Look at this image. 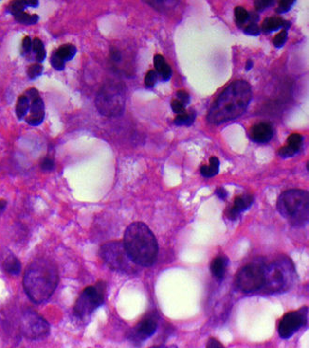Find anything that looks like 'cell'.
Returning a JSON list of instances; mask_svg holds the SVG:
<instances>
[{"instance_id": "obj_13", "label": "cell", "mask_w": 309, "mask_h": 348, "mask_svg": "<svg viewBox=\"0 0 309 348\" xmlns=\"http://www.w3.org/2000/svg\"><path fill=\"white\" fill-rule=\"evenodd\" d=\"M30 100V114L25 118L27 124L31 126L40 125L45 118V105L36 89L30 88L24 93Z\"/></svg>"}, {"instance_id": "obj_30", "label": "cell", "mask_w": 309, "mask_h": 348, "mask_svg": "<svg viewBox=\"0 0 309 348\" xmlns=\"http://www.w3.org/2000/svg\"><path fill=\"white\" fill-rule=\"evenodd\" d=\"M158 73L154 70H149L145 77V85L147 88H153L155 86V84L158 82Z\"/></svg>"}, {"instance_id": "obj_28", "label": "cell", "mask_w": 309, "mask_h": 348, "mask_svg": "<svg viewBox=\"0 0 309 348\" xmlns=\"http://www.w3.org/2000/svg\"><path fill=\"white\" fill-rule=\"evenodd\" d=\"M303 136L298 134V133H293L291 135L289 136L288 140H287V145H290L295 149H298L301 151V148L303 146Z\"/></svg>"}, {"instance_id": "obj_34", "label": "cell", "mask_w": 309, "mask_h": 348, "mask_svg": "<svg viewBox=\"0 0 309 348\" xmlns=\"http://www.w3.org/2000/svg\"><path fill=\"white\" fill-rule=\"evenodd\" d=\"M51 65L55 70L62 71V70H65L66 63L62 59L59 58L57 55L55 54V52H54L52 56H51Z\"/></svg>"}, {"instance_id": "obj_38", "label": "cell", "mask_w": 309, "mask_h": 348, "mask_svg": "<svg viewBox=\"0 0 309 348\" xmlns=\"http://www.w3.org/2000/svg\"><path fill=\"white\" fill-rule=\"evenodd\" d=\"M32 49V40L31 38L26 35L24 36L23 39V44H22V55L24 56L26 54H28L31 52Z\"/></svg>"}, {"instance_id": "obj_44", "label": "cell", "mask_w": 309, "mask_h": 348, "mask_svg": "<svg viewBox=\"0 0 309 348\" xmlns=\"http://www.w3.org/2000/svg\"><path fill=\"white\" fill-rule=\"evenodd\" d=\"M24 7H32V8H36L39 5V2L37 0H24L23 1Z\"/></svg>"}, {"instance_id": "obj_10", "label": "cell", "mask_w": 309, "mask_h": 348, "mask_svg": "<svg viewBox=\"0 0 309 348\" xmlns=\"http://www.w3.org/2000/svg\"><path fill=\"white\" fill-rule=\"evenodd\" d=\"M21 331L29 340H41L50 333V325L38 313L32 310L25 311L21 317Z\"/></svg>"}, {"instance_id": "obj_7", "label": "cell", "mask_w": 309, "mask_h": 348, "mask_svg": "<svg viewBox=\"0 0 309 348\" xmlns=\"http://www.w3.org/2000/svg\"><path fill=\"white\" fill-rule=\"evenodd\" d=\"M99 256L107 266L111 270L133 275L138 272V266L128 255L124 243L121 241H111L104 244L100 250Z\"/></svg>"}, {"instance_id": "obj_25", "label": "cell", "mask_w": 309, "mask_h": 348, "mask_svg": "<svg viewBox=\"0 0 309 348\" xmlns=\"http://www.w3.org/2000/svg\"><path fill=\"white\" fill-rule=\"evenodd\" d=\"M196 113L195 110H192L191 112H185L182 114H179L175 118L174 123L178 126H191L195 122Z\"/></svg>"}, {"instance_id": "obj_32", "label": "cell", "mask_w": 309, "mask_h": 348, "mask_svg": "<svg viewBox=\"0 0 309 348\" xmlns=\"http://www.w3.org/2000/svg\"><path fill=\"white\" fill-rule=\"evenodd\" d=\"M294 3H295L294 0H281L278 2V7L276 8L275 12L286 13L293 7Z\"/></svg>"}, {"instance_id": "obj_36", "label": "cell", "mask_w": 309, "mask_h": 348, "mask_svg": "<svg viewBox=\"0 0 309 348\" xmlns=\"http://www.w3.org/2000/svg\"><path fill=\"white\" fill-rule=\"evenodd\" d=\"M109 57H110V60H111V62H112V64H120L122 61H123V52L119 50V49H117V48H112L111 50H110V55H109Z\"/></svg>"}, {"instance_id": "obj_45", "label": "cell", "mask_w": 309, "mask_h": 348, "mask_svg": "<svg viewBox=\"0 0 309 348\" xmlns=\"http://www.w3.org/2000/svg\"><path fill=\"white\" fill-rule=\"evenodd\" d=\"M149 348H178L177 346L175 345H170V346H166V345H161V346H154Z\"/></svg>"}, {"instance_id": "obj_20", "label": "cell", "mask_w": 309, "mask_h": 348, "mask_svg": "<svg viewBox=\"0 0 309 348\" xmlns=\"http://www.w3.org/2000/svg\"><path fill=\"white\" fill-rule=\"evenodd\" d=\"M59 58L62 59L65 63L75 57L77 53V48L73 44H64L55 51Z\"/></svg>"}, {"instance_id": "obj_11", "label": "cell", "mask_w": 309, "mask_h": 348, "mask_svg": "<svg viewBox=\"0 0 309 348\" xmlns=\"http://www.w3.org/2000/svg\"><path fill=\"white\" fill-rule=\"evenodd\" d=\"M309 308L302 307L296 311L285 313L277 327L278 335L282 339H289L295 334L298 331L308 324Z\"/></svg>"}, {"instance_id": "obj_2", "label": "cell", "mask_w": 309, "mask_h": 348, "mask_svg": "<svg viewBox=\"0 0 309 348\" xmlns=\"http://www.w3.org/2000/svg\"><path fill=\"white\" fill-rule=\"evenodd\" d=\"M59 281L57 268L46 259L32 261L25 270L23 289L35 303L46 302L54 294Z\"/></svg>"}, {"instance_id": "obj_3", "label": "cell", "mask_w": 309, "mask_h": 348, "mask_svg": "<svg viewBox=\"0 0 309 348\" xmlns=\"http://www.w3.org/2000/svg\"><path fill=\"white\" fill-rule=\"evenodd\" d=\"M124 245L138 266L153 265L158 256V243L153 232L143 222H134L126 228Z\"/></svg>"}, {"instance_id": "obj_31", "label": "cell", "mask_w": 309, "mask_h": 348, "mask_svg": "<svg viewBox=\"0 0 309 348\" xmlns=\"http://www.w3.org/2000/svg\"><path fill=\"white\" fill-rule=\"evenodd\" d=\"M287 38H288V31L286 30H281L277 35H275L273 39V44L275 48L279 49L285 45L286 43Z\"/></svg>"}, {"instance_id": "obj_39", "label": "cell", "mask_w": 309, "mask_h": 348, "mask_svg": "<svg viewBox=\"0 0 309 348\" xmlns=\"http://www.w3.org/2000/svg\"><path fill=\"white\" fill-rule=\"evenodd\" d=\"M177 97H178L177 100H179L181 103H182L185 106L190 104V100H191L190 94L183 90H179L177 92Z\"/></svg>"}, {"instance_id": "obj_12", "label": "cell", "mask_w": 309, "mask_h": 348, "mask_svg": "<svg viewBox=\"0 0 309 348\" xmlns=\"http://www.w3.org/2000/svg\"><path fill=\"white\" fill-rule=\"evenodd\" d=\"M158 328V316L154 313L147 314L135 326L130 333L129 340L136 346H139L152 336Z\"/></svg>"}, {"instance_id": "obj_8", "label": "cell", "mask_w": 309, "mask_h": 348, "mask_svg": "<svg viewBox=\"0 0 309 348\" xmlns=\"http://www.w3.org/2000/svg\"><path fill=\"white\" fill-rule=\"evenodd\" d=\"M105 302V285L98 283L97 286H90L82 291L77 300L74 313L76 316L82 318L89 315Z\"/></svg>"}, {"instance_id": "obj_46", "label": "cell", "mask_w": 309, "mask_h": 348, "mask_svg": "<svg viewBox=\"0 0 309 348\" xmlns=\"http://www.w3.org/2000/svg\"><path fill=\"white\" fill-rule=\"evenodd\" d=\"M7 207V201L4 199L0 200V212H2Z\"/></svg>"}, {"instance_id": "obj_21", "label": "cell", "mask_w": 309, "mask_h": 348, "mask_svg": "<svg viewBox=\"0 0 309 348\" xmlns=\"http://www.w3.org/2000/svg\"><path fill=\"white\" fill-rule=\"evenodd\" d=\"M219 171V161L217 157L212 156L209 159V165H202L200 173L205 177H213Z\"/></svg>"}, {"instance_id": "obj_33", "label": "cell", "mask_w": 309, "mask_h": 348, "mask_svg": "<svg viewBox=\"0 0 309 348\" xmlns=\"http://www.w3.org/2000/svg\"><path fill=\"white\" fill-rule=\"evenodd\" d=\"M274 3V0H256L254 1V6L257 12H261L269 7H272Z\"/></svg>"}, {"instance_id": "obj_35", "label": "cell", "mask_w": 309, "mask_h": 348, "mask_svg": "<svg viewBox=\"0 0 309 348\" xmlns=\"http://www.w3.org/2000/svg\"><path fill=\"white\" fill-rule=\"evenodd\" d=\"M246 35H259L261 34V27L257 23H249L243 29Z\"/></svg>"}, {"instance_id": "obj_15", "label": "cell", "mask_w": 309, "mask_h": 348, "mask_svg": "<svg viewBox=\"0 0 309 348\" xmlns=\"http://www.w3.org/2000/svg\"><path fill=\"white\" fill-rule=\"evenodd\" d=\"M254 197L252 194H242L235 198L234 204L226 211V217L231 221H236L241 213L248 210L252 207Z\"/></svg>"}, {"instance_id": "obj_9", "label": "cell", "mask_w": 309, "mask_h": 348, "mask_svg": "<svg viewBox=\"0 0 309 348\" xmlns=\"http://www.w3.org/2000/svg\"><path fill=\"white\" fill-rule=\"evenodd\" d=\"M264 283L263 267L258 263H250L242 267L236 277V285L238 290L252 293L262 290Z\"/></svg>"}, {"instance_id": "obj_29", "label": "cell", "mask_w": 309, "mask_h": 348, "mask_svg": "<svg viewBox=\"0 0 309 348\" xmlns=\"http://www.w3.org/2000/svg\"><path fill=\"white\" fill-rule=\"evenodd\" d=\"M43 72V66L41 64H33L27 70V76L30 80H36L39 76L42 75Z\"/></svg>"}, {"instance_id": "obj_19", "label": "cell", "mask_w": 309, "mask_h": 348, "mask_svg": "<svg viewBox=\"0 0 309 348\" xmlns=\"http://www.w3.org/2000/svg\"><path fill=\"white\" fill-rule=\"evenodd\" d=\"M3 267L7 271V273L17 276L20 274L22 270V265L20 261L12 254H9L6 256V258L3 261Z\"/></svg>"}, {"instance_id": "obj_18", "label": "cell", "mask_w": 309, "mask_h": 348, "mask_svg": "<svg viewBox=\"0 0 309 348\" xmlns=\"http://www.w3.org/2000/svg\"><path fill=\"white\" fill-rule=\"evenodd\" d=\"M154 62V68L155 71L158 73V75L162 78L164 82H167L170 80L172 77V69L170 66L165 62L163 55L156 54L153 59Z\"/></svg>"}, {"instance_id": "obj_26", "label": "cell", "mask_w": 309, "mask_h": 348, "mask_svg": "<svg viewBox=\"0 0 309 348\" xmlns=\"http://www.w3.org/2000/svg\"><path fill=\"white\" fill-rule=\"evenodd\" d=\"M235 18H236V23L238 27H243V25L248 22L249 19V12L244 9L243 7H236L235 9Z\"/></svg>"}, {"instance_id": "obj_40", "label": "cell", "mask_w": 309, "mask_h": 348, "mask_svg": "<svg viewBox=\"0 0 309 348\" xmlns=\"http://www.w3.org/2000/svg\"><path fill=\"white\" fill-rule=\"evenodd\" d=\"M40 167L43 171H52L55 167V162L53 159H51L50 157H46L42 160Z\"/></svg>"}, {"instance_id": "obj_47", "label": "cell", "mask_w": 309, "mask_h": 348, "mask_svg": "<svg viewBox=\"0 0 309 348\" xmlns=\"http://www.w3.org/2000/svg\"><path fill=\"white\" fill-rule=\"evenodd\" d=\"M252 67H253V62H252V60H248L247 63H246L245 70H246V71H250V70H252Z\"/></svg>"}, {"instance_id": "obj_48", "label": "cell", "mask_w": 309, "mask_h": 348, "mask_svg": "<svg viewBox=\"0 0 309 348\" xmlns=\"http://www.w3.org/2000/svg\"><path fill=\"white\" fill-rule=\"evenodd\" d=\"M307 169H308V170H309V162H308V163H307Z\"/></svg>"}, {"instance_id": "obj_27", "label": "cell", "mask_w": 309, "mask_h": 348, "mask_svg": "<svg viewBox=\"0 0 309 348\" xmlns=\"http://www.w3.org/2000/svg\"><path fill=\"white\" fill-rule=\"evenodd\" d=\"M299 151L300 150L295 149L290 145H285L278 150L277 155L279 157H281L282 159H288V158H291V157L295 156Z\"/></svg>"}, {"instance_id": "obj_1", "label": "cell", "mask_w": 309, "mask_h": 348, "mask_svg": "<svg viewBox=\"0 0 309 348\" xmlns=\"http://www.w3.org/2000/svg\"><path fill=\"white\" fill-rule=\"evenodd\" d=\"M252 99L251 84L238 80L219 94L207 113V122L219 125L243 115Z\"/></svg>"}, {"instance_id": "obj_16", "label": "cell", "mask_w": 309, "mask_h": 348, "mask_svg": "<svg viewBox=\"0 0 309 348\" xmlns=\"http://www.w3.org/2000/svg\"><path fill=\"white\" fill-rule=\"evenodd\" d=\"M291 25V22L283 20L282 18L269 17V18H266L265 20H263L261 32L263 31V33H265V34H269L271 32H274L278 29H281V28L283 30L288 31L290 29Z\"/></svg>"}, {"instance_id": "obj_22", "label": "cell", "mask_w": 309, "mask_h": 348, "mask_svg": "<svg viewBox=\"0 0 309 348\" xmlns=\"http://www.w3.org/2000/svg\"><path fill=\"white\" fill-rule=\"evenodd\" d=\"M30 108V100L29 98L23 93L21 96H19L18 100H17V104L15 107V112H16V116L19 120H22L24 117L26 116V114L28 113Z\"/></svg>"}, {"instance_id": "obj_17", "label": "cell", "mask_w": 309, "mask_h": 348, "mask_svg": "<svg viewBox=\"0 0 309 348\" xmlns=\"http://www.w3.org/2000/svg\"><path fill=\"white\" fill-rule=\"evenodd\" d=\"M227 262V259L224 256H218L212 261L210 264V272L218 281H221L224 278Z\"/></svg>"}, {"instance_id": "obj_23", "label": "cell", "mask_w": 309, "mask_h": 348, "mask_svg": "<svg viewBox=\"0 0 309 348\" xmlns=\"http://www.w3.org/2000/svg\"><path fill=\"white\" fill-rule=\"evenodd\" d=\"M31 50L33 51L36 60L38 62V64L42 63L46 59V50H45L44 44L40 38L35 37L34 39L32 40V49Z\"/></svg>"}, {"instance_id": "obj_37", "label": "cell", "mask_w": 309, "mask_h": 348, "mask_svg": "<svg viewBox=\"0 0 309 348\" xmlns=\"http://www.w3.org/2000/svg\"><path fill=\"white\" fill-rule=\"evenodd\" d=\"M171 108L174 113L176 114H182L186 112V106L184 105L182 103H181L179 100L177 99H174L172 100L171 102Z\"/></svg>"}, {"instance_id": "obj_6", "label": "cell", "mask_w": 309, "mask_h": 348, "mask_svg": "<svg viewBox=\"0 0 309 348\" xmlns=\"http://www.w3.org/2000/svg\"><path fill=\"white\" fill-rule=\"evenodd\" d=\"M264 283L263 290L266 294L288 291L294 282V266L291 260L283 258L263 267Z\"/></svg>"}, {"instance_id": "obj_41", "label": "cell", "mask_w": 309, "mask_h": 348, "mask_svg": "<svg viewBox=\"0 0 309 348\" xmlns=\"http://www.w3.org/2000/svg\"><path fill=\"white\" fill-rule=\"evenodd\" d=\"M206 348H225L224 346L215 338H209L206 344Z\"/></svg>"}, {"instance_id": "obj_43", "label": "cell", "mask_w": 309, "mask_h": 348, "mask_svg": "<svg viewBox=\"0 0 309 348\" xmlns=\"http://www.w3.org/2000/svg\"><path fill=\"white\" fill-rule=\"evenodd\" d=\"M259 20H260V16H259V13H258V12H249L248 22H250V23H257L259 22Z\"/></svg>"}, {"instance_id": "obj_4", "label": "cell", "mask_w": 309, "mask_h": 348, "mask_svg": "<svg viewBox=\"0 0 309 348\" xmlns=\"http://www.w3.org/2000/svg\"><path fill=\"white\" fill-rule=\"evenodd\" d=\"M276 208L279 214L293 227L309 223V195L304 190H289L280 194Z\"/></svg>"}, {"instance_id": "obj_42", "label": "cell", "mask_w": 309, "mask_h": 348, "mask_svg": "<svg viewBox=\"0 0 309 348\" xmlns=\"http://www.w3.org/2000/svg\"><path fill=\"white\" fill-rule=\"evenodd\" d=\"M215 193H216V195H217L218 197L219 198V199H221V200H225L226 197H227V195H228L227 191H226L224 188H222V187L217 188L216 191H215Z\"/></svg>"}, {"instance_id": "obj_5", "label": "cell", "mask_w": 309, "mask_h": 348, "mask_svg": "<svg viewBox=\"0 0 309 348\" xmlns=\"http://www.w3.org/2000/svg\"><path fill=\"white\" fill-rule=\"evenodd\" d=\"M126 86L123 82L109 80L99 89L95 97L98 112L108 118L122 116L125 112Z\"/></svg>"}, {"instance_id": "obj_24", "label": "cell", "mask_w": 309, "mask_h": 348, "mask_svg": "<svg viewBox=\"0 0 309 348\" xmlns=\"http://www.w3.org/2000/svg\"><path fill=\"white\" fill-rule=\"evenodd\" d=\"M15 18V20L18 23L25 24V25H33L39 21V16L36 14H29L27 12L22 11V12H15L12 14Z\"/></svg>"}, {"instance_id": "obj_14", "label": "cell", "mask_w": 309, "mask_h": 348, "mask_svg": "<svg viewBox=\"0 0 309 348\" xmlns=\"http://www.w3.org/2000/svg\"><path fill=\"white\" fill-rule=\"evenodd\" d=\"M274 137L273 126L268 122H259L249 130V138L258 144L270 142Z\"/></svg>"}]
</instances>
